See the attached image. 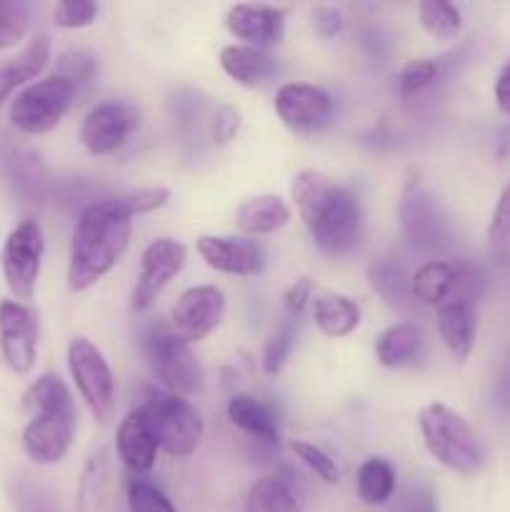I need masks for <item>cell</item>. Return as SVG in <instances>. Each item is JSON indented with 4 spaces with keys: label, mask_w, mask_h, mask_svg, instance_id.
Segmentation results:
<instances>
[{
    "label": "cell",
    "mask_w": 510,
    "mask_h": 512,
    "mask_svg": "<svg viewBox=\"0 0 510 512\" xmlns=\"http://www.w3.org/2000/svg\"><path fill=\"white\" fill-rule=\"evenodd\" d=\"M133 218L120 203V195L85 205L75 220L68 255V288L85 293L98 285L130 245Z\"/></svg>",
    "instance_id": "obj_1"
},
{
    "label": "cell",
    "mask_w": 510,
    "mask_h": 512,
    "mask_svg": "<svg viewBox=\"0 0 510 512\" xmlns=\"http://www.w3.org/2000/svg\"><path fill=\"white\" fill-rule=\"evenodd\" d=\"M293 203L320 253L338 258L355 248L363 230V208L345 185L320 170H300L293 178Z\"/></svg>",
    "instance_id": "obj_2"
},
{
    "label": "cell",
    "mask_w": 510,
    "mask_h": 512,
    "mask_svg": "<svg viewBox=\"0 0 510 512\" xmlns=\"http://www.w3.org/2000/svg\"><path fill=\"white\" fill-rule=\"evenodd\" d=\"M23 408L30 413L20 443L35 465H58L73 448L78 433V408L68 383L45 373L23 393Z\"/></svg>",
    "instance_id": "obj_3"
},
{
    "label": "cell",
    "mask_w": 510,
    "mask_h": 512,
    "mask_svg": "<svg viewBox=\"0 0 510 512\" xmlns=\"http://www.w3.org/2000/svg\"><path fill=\"white\" fill-rule=\"evenodd\" d=\"M418 428L425 450L455 475H478L485 465V450L463 415L445 403H428L418 413Z\"/></svg>",
    "instance_id": "obj_4"
},
{
    "label": "cell",
    "mask_w": 510,
    "mask_h": 512,
    "mask_svg": "<svg viewBox=\"0 0 510 512\" xmlns=\"http://www.w3.org/2000/svg\"><path fill=\"white\" fill-rule=\"evenodd\" d=\"M140 350L150 375L163 385V390L185 398L203 388V365L195 358L193 345L183 343L168 323L150 325Z\"/></svg>",
    "instance_id": "obj_5"
},
{
    "label": "cell",
    "mask_w": 510,
    "mask_h": 512,
    "mask_svg": "<svg viewBox=\"0 0 510 512\" xmlns=\"http://www.w3.org/2000/svg\"><path fill=\"white\" fill-rule=\"evenodd\" d=\"M75 88L68 78L53 73L20 90L8 108V120L20 135L38 138L58 128L73 105Z\"/></svg>",
    "instance_id": "obj_6"
},
{
    "label": "cell",
    "mask_w": 510,
    "mask_h": 512,
    "mask_svg": "<svg viewBox=\"0 0 510 512\" xmlns=\"http://www.w3.org/2000/svg\"><path fill=\"white\" fill-rule=\"evenodd\" d=\"M68 370L90 415L100 425H108L118 410V388L103 350L85 335H75L68 343Z\"/></svg>",
    "instance_id": "obj_7"
},
{
    "label": "cell",
    "mask_w": 510,
    "mask_h": 512,
    "mask_svg": "<svg viewBox=\"0 0 510 512\" xmlns=\"http://www.w3.org/2000/svg\"><path fill=\"white\" fill-rule=\"evenodd\" d=\"M153 438L170 458H190L200 448L205 425L200 413L183 395L158 390L143 403Z\"/></svg>",
    "instance_id": "obj_8"
},
{
    "label": "cell",
    "mask_w": 510,
    "mask_h": 512,
    "mask_svg": "<svg viewBox=\"0 0 510 512\" xmlns=\"http://www.w3.org/2000/svg\"><path fill=\"white\" fill-rule=\"evenodd\" d=\"M45 255V235L35 218H25L15 225L0 250V270L5 285L18 303L28 305L35 300L40 268Z\"/></svg>",
    "instance_id": "obj_9"
},
{
    "label": "cell",
    "mask_w": 510,
    "mask_h": 512,
    "mask_svg": "<svg viewBox=\"0 0 510 512\" xmlns=\"http://www.w3.org/2000/svg\"><path fill=\"white\" fill-rule=\"evenodd\" d=\"M413 298L415 303L428 308H443L455 300L478 298L483 275L478 268L455 260H428L413 273Z\"/></svg>",
    "instance_id": "obj_10"
},
{
    "label": "cell",
    "mask_w": 510,
    "mask_h": 512,
    "mask_svg": "<svg viewBox=\"0 0 510 512\" xmlns=\"http://www.w3.org/2000/svg\"><path fill=\"white\" fill-rule=\"evenodd\" d=\"M188 263V248L175 238H155L140 255L138 278L133 288L135 310L145 313L155 305L165 288L183 273Z\"/></svg>",
    "instance_id": "obj_11"
},
{
    "label": "cell",
    "mask_w": 510,
    "mask_h": 512,
    "mask_svg": "<svg viewBox=\"0 0 510 512\" xmlns=\"http://www.w3.org/2000/svg\"><path fill=\"white\" fill-rule=\"evenodd\" d=\"M140 113L125 100H103L80 120V143L90 155H113L138 130Z\"/></svg>",
    "instance_id": "obj_12"
},
{
    "label": "cell",
    "mask_w": 510,
    "mask_h": 512,
    "mask_svg": "<svg viewBox=\"0 0 510 512\" xmlns=\"http://www.w3.org/2000/svg\"><path fill=\"white\" fill-rule=\"evenodd\" d=\"M225 318V295L218 285H193L185 290L170 313V330L183 343L193 345L208 338Z\"/></svg>",
    "instance_id": "obj_13"
},
{
    "label": "cell",
    "mask_w": 510,
    "mask_h": 512,
    "mask_svg": "<svg viewBox=\"0 0 510 512\" xmlns=\"http://www.w3.org/2000/svg\"><path fill=\"white\" fill-rule=\"evenodd\" d=\"M40 325L30 305L18 300L0 303V353L15 375H28L38 360Z\"/></svg>",
    "instance_id": "obj_14"
},
{
    "label": "cell",
    "mask_w": 510,
    "mask_h": 512,
    "mask_svg": "<svg viewBox=\"0 0 510 512\" xmlns=\"http://www.w3.org/2000/svg\"><path fill=\"white\" fill-rule=\"evenodd\" d=\"M273 108L280 123L293 133H318L335 113L328 90L313 83H283L275 93Z\"/></svg>",
    "instance_id": "obj_15"
},
{
    "label": "cell",
    "mask_w": 510,
    "mask_h": 512,
    "mask_svg": "<svg viewBox=\"0 0 510 512\" xmlns=\"http://www.w3.org/2000/svg\"><path fill=\"white\" fill-rule=\"evenodd\" d=\"M195 250H198L200 260L215 273L250 278V275L263 273L265 268L263 248L243 235L203 233L195 238Z\"/></svg>",
    "instance_id": "obj_16"
},
{
    "label": "cell",
    "mask_w": 510,
    "mask_h": 512,
    "mask_svg": "<svg viewBox=\"0 0 510 512\" xmlns=\"http://www.w3.org/2000/svg\"><path fill=\"white\" fill-rule=\"evenodd\" d=\"M0 173L20 198L40 203L48 195L50 175L43 158L28 143L10 135H0Z\"/></svg>",
    "instance_id": "obj_17"
},
{
    "label": "cell",
    "mask_w": 510,
    "mask_h": 512,
    "mask_svg": "<svg viewBox=\"0 0 510 512\" xmlns=\"http://www.w3.org/2000/svg\"><path fill=\"white\" fill-rule=\"evenodd\" d=\"M400 228L408 235V240L418 248L433 250L445 243V220L435 205L433 195L418 183L408 180L398 203Z\"/></svg>",
    "instance_id": "obj_18"
},
{
    "label": "cell",
    "mask_w": 510,
    "mask_h": 512,
    "mask_svg": "<svg viewBox=\"0 0 510 512\" xmlns=\"http://www.w3.org/2000/svg\"><path fill=\"white\" fill-rule=\"evenodd\" d=\"M225 28L240 45L268 50L285 35V10L263 3H238L225 15Z\"/></svg>",
    "instance_id": "obj_19"
},
{
    "label": "cell",
    "mask_w": 510,
    "mask_h": 512,
    "mask_svg": "<svg viewBox=\"0 0 510 512\" xmlns=\"http://www.w3.org/2000/svg\"><path fill=\"white\" fill-rule=\"evenodd\" d=\"M115 450H118V458L123 460V465L130 473L145 475L155 468L160 448L158 443H155L148 418H145L143 405L130 410V413L120 420L118 433H115Z\"/></svg>",
    "instance_id": "obj_20"
},
{
    "label": "cell",
    "mask_w": 510,
    "mask_h": 512,
    "mask_svg": "<svg viewBox=\"0 0 510 512\" xmlns=\"http://www.w3.org/2000/svg\"><path fill=\"white\" fill-rule=\"evenodd\" d=\"M435 325L450 358L465 363L473 355L475 340H478V313H475L473 300H455L438 308Z\"/></svg>",
    "instance_id": "obj_21"
},
{
    "label": "cell",
    "mask_w": 510,
    "mask_h": 512,
    "mask_svg": "<svg viewBox=\"0 0 510 512\" xmlns=\"http://www.w3.org/2000/svg\"><path fill=\"white\" fill-rule=\"evenodd\" d=\"M50 63V38L45 33H38L20 55L8 58L0 63V105L15 93V90L28 88L30 83L43 75V70Z\"/></svg>",
    "instance_id": "obj_22"
},
{
    "label": "cell",
    "mask_w": 510,
    "mask_h": 512,
    "mask_svg": "<svg viewBox=\"0 0 510 512\" xmlns=\"http://www.w3.org/2000/svg\"><path fill=\"white\" fill-rule=\"evenodd\" d=\"M115 473L113 455L108 448H98L83 463L78 480V512H105L113 495Z\"/></svg>",
    "instance_id": "obj_23"
},
{
    "label": "cell",
    "mask_w": 510,
    "mask_h": 512,
    "mask_svg": "<svg viewBox=\"0 0 510 512\" xmlns=\"http://www.w3.org/2000/svg\"><path fill=\"white\" fill-rule=\"evenodd\" d=\"M218 63L233 83L245 85V88L268 83L275 75V70H278V63H275V58L268 50L250 48V45L240 43L220 48Z\"/></svg>",
    "instance_id": "obj_24"
},
{
    "label": "cell",
    "mask_w": 510,
    "mask_h": 512,
    "mask_svg": "<svg viewBox=\"0 0 510 512\" xmlns=\"http://www.w3.org/2000/svg\"><path fill=\"white\" fill-rule=\"evenodd\" d=\"M290 223V205L275 193L245 198L235 208V225L245 235H273Z\"/></svg>",
    "instance_id": "obj_25"
},
{
    "label": "cell",
    "mask_w": 510,
    "mask_h": 512,
    "mask_svg": "<svg viewBox=\"0 0 510 512\" xmlns=\"http://www.w3.org/2000/svg\"><path fill=\"white\" fill-rule=\"evenodd\" d=\"M225 413H228L230 423H233L240 433L248 435V438L265 445H278V420H275L273 410H270L260 398H255V395L250 393H235L233 398L228 400Z\"/></svg>",
    "instance_id": "obj_26"
},
{
    "label": "cell",
    "mask_w": 510,
    "mask_h": 512,
    "mask_svg": "<svg viewBox=\"0 0 510 512\" xmlns=\"http://www.w3.org/2000/svg\"><path fill=\"white\" fill-rule=\"evenodd\" d=\"M363 320V310L350 295L325 293L313 300V323L325 338H348Z\"/></svg>",
    "instance_id": "obj_27"
},
{
    "label": "cell",
    "mask_w": 510,
    "mask_h": 512,
    "mask_svg": "<svg viewBox=\"0 0 510 512\" xmlns=\"http://www.w3.org/2000/svg\"><path fill=\"white\" fill-rule=\"evenodd\" d=\"M413 275L403 268L400 263L390 258H378L368 265V283L390 308L395 310H408L415 308L413 298Z\"/></svg>",
    "instance_id": "obj_28"
},
{
    "label": "cell",
    "mask_w": 510,
    "mask_h": 512,
    "mask_svg": "<svg viewBox=\"0 0 510 512\" xmlns=\"http://www.w3.org/2000/svg\"><path fill=\"white\" fill-rule=\"evenodd\" d=\"M423 350V338H420V330L415 323H395L390 328H385L383 333L375 340V360H378L383 368H405V365L415 363Z\"/></svg>",
    "instance_id": "obj_29"
},
{
    "label": "cell",
    "mask_w": 510,
    "mask_h": 512,
    "mask_svg": "<svg viewBox=\"0 0 510 512\" xmlns=\"http://www.w3.org/2000/svg\"><path fill=\"white\" fill-rule=\"evenodd\" d=\"M245 512H300V498L288 475H263L245 495Z\"/></svg>",
    "instance_id": "obj_30"
},
{
    "label": "cell",
    "mask_w": 510,
    "mask_h": 512,
    "mask_svg": "<svg viewBox=\"0 0 510 512\" xmlns=\"http://www.w3.org/2000/svg\"><path fill=\"white\" fill-rule=\"evenodd\" d=\"M398 485V475L390 460L373 455V458L363 460L360 468L355 470V490H358L360 500L368 505H385L395 493Z\"/></svg>",
    "instance_id": "obj_31"
},
{
    "label": "cell",
    "mask_w": 510,
    "mask_h": 512,
    "mask_svg": "<svg viewBox=\"0 0 510 512\" xmlns=\"http://www.w3.org/2000/svg\"><path fill=\"white\" fill-rule=\"evenodd\" d=\"M418 18L425 33L435 40H455L463 30V15L458 5L448 0H423L418 5Z\"/></svg>",
    "instance_id": "obj_32"
},
{
    "label": "cell",
    "mask_w": 510,
    "mask_h": 512,
    "mask_svg": "<svg viewBox=\"0 0 510 512\" xmlns=\"http://www.w3.org/2000/svg\"><path fill=\"white\" fill-rule=\"evenodd\" d=\"M488 258L498 268L510 265V183L503 188L493 208V215H490Z\"/></svg>",
    "instance_id": "obj_33"
},
{
    "label": "cell",
    "mask_w": 510,
    "mask_h": 512,
    "mask_svg": "<svg viewBox=\"0 0 510 512\" xmlns=\"http://www.w3.org/2000/svg\"><path fill=\"white\" fill-rule=\"evenodd\" d=\"M293 348H295V320L285 318L283 323L270 333L268 343H265L263 360H260V363H263V373L270 375V378H275V375L285 368Z\"/></svg>",
    "instance_id": "obj_34"
},
{
    "label": "cell",
    "mask_w": 510,
    "mask_h": 512,
    "mask_svg": "<svg viewBox=\"0 0 510 512\" xmlns=\"http://www.w3.org/2000/svg\"><path fill=\"white\" fill-rule=\"evenodd\" d=\"M440 65L433 58H415L400 68L398 73V95L400 98H415L418 93L428 90L438 80Z\"/></svg>",
    "instance_id": "obj_35"
},
{
    "label": "cell",
    "mask_w": 510,
    "mask_h": 512,
    "mask_svg": "<svg viewBox=\"0 0 510 512\" xmlns=\"http://www.w3.org/2000/svg\"><path fill=\"white\" fill-rule=\"evenodd\" d=\"M290 450H293L295 458H298L318 480H323V483L328 485L340 483L338 463H335L320 445L308 443V440H293V443H290Z\"/></svg>",
    "instance_id": "obj_36"
},
{
    "label": "cell",
    "mask_w": 510,
    "mask_h": 512,
    "mask_svg": "<svg viewBox=\"0 0 510 512\" xmlns=\"http://www.w3.org/2000/svg\"><path fill=\"white\" fill-rule=\"evenodd\" d=\"M125 498H128L130 512H178L173 500L158 485L148 483L143 478L130 480L128 490H125Z\"/></svg>",
    "instance_id": "obj_37"
},
{
    "label": "cell",
    "mask_w": 510,
    "mask_h": 512,
    "mask_svg": "<svg viewBox=\"0 0 510 512\" xmlns=\"http://www.w3.org/2000/svg\"><path fill=\"white\" fill-rule=\"evenodd\" d=\"M28 30L30 10L23 3H0V50L18 45Z\"/></svg>",
    "instance_id": "obj_38"
},
{
    "label": "cell",
    "mask_w": 510,
    "mask_h": 512,
    "mask_svg": "<svg viewBox=\"0 0 510 512\" xmlns=\"http://www.w3.org/2000/svg\"><path fill=\"white\" fill-rule=\"evenodd\" d=\"M98 13V3H90V0H60L53 8V23L63 30L90 28Z\"/></svg>",
    "instance_id": "obj_39"
},
{
    "label": "cell",
    "mask_w": 510,
    "mask_h": 512,
    "mask_svg": "<svg viewBox=\"0 0 510 512\" xmlns=\"http://www.w3.org/2000/svg\"><path fill=\"white\" fill-rule=\"evenodd\" d=\"M55 73L68 78L78 88V85L90 83L98 75V60H95V55L85 53V50H68V53L58 58V70Z\"/></svg>",
    "instance_id": "obj_40"
},
{
    "label": "cell",
    "mask_w": 510,
    "mask_h": 512,
    "mask_svg": "<svg viewBox=\"0 0 510 512\" xmlns=\"http://www.w3.org/2000/svg\"><path fill=\"white\" fill-rule=\"evenodd\" d=\"M170 200V190L168 188H140V190H130V193L120 195V203L125 205V210L130 213V218H140V215L155 213V210L165 208Z\"/></svg>",
    "instance_id": "obj_41"
},
{
    "label": "cell",
    "mask_w": 510,
    "mask_h": 512,
    "mask_svg": "<svg viewBox=\"0 0 510 512\" xmlns=\"http://www.w3.org/2000/svg\"><path fill=\"white\" fill-rule=\"evenodd\" d=\"M240 125H243L240 110L228 103L220 105L213 115V123H210V138H213L215 145H228L240 133Z\"/></svg>",
    "instance_id": "obj_42"
},
{
    "label": "cell",
    "mask_w": 510,
    "mask_h": 512,
    "mask_svg": "<svg viewBox=\"0 0 510 512\" xmlns=\"http://www.w3.org/2000/svg\"><path fill=\"white\" fill-rule=\"evenodd\" d=\"M313 305V280L310 278H298L283 295V308L288 313L290 320L300 318L305 313V308Z\"/></svg>",
    "instance_id": "obj_43"
},
{
    "label": "cell",
    "mask_w": 510,
    "mask_h": 512,
    "mask_svg": "<svg viewBox=\"0 0 510 512\" xmlns=\"http://www.w3.org/2000/svg\"><path fill=\"white\" fill-rule=\"evenodd\" d=\"M345 18L338 8H330V5H320L313 10V28L315 33L323 35V38H335V35L343 30Z\"/></svg>",
    "instance_id": "obj_44"
},
{
    "label": "cell",
    "mask_w": 510,
    "mask_h": 512,
    "mask_svg": "<svg viewBox=\"0 0 510 512\" xmlns=\"http://www.w3.org/2000/svg\"><path fill=\"white\" fill-rule=\"evenodd\" d=\"M408 512H440L438 498H435V490L425 483H420L418 488L410 490Z\"/></svg>",
    "instance_id": "obj_45"
},
{
    "label": "cell",
    "mask_w": 510,
    "mask_h": 512,
    "mask_svg": "<svg viewBox=\"0 0 510 512\" xmlns=\"http://www.w3.org/2000/svg\"><path fill=\"white\" fill-rule=\"evenodd\" d=\"M493 93H495V103H498L500 113L510 118V60L500 68L498 78H495V85H493Z\"/></svg>",
    "instance_id": "obj_46"
}]
</instances>
